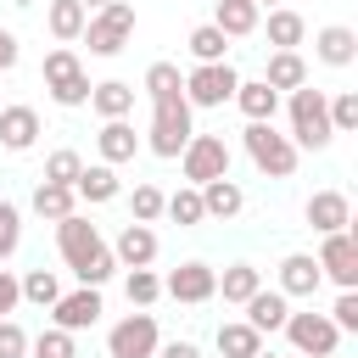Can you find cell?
<instances>
[{
	"label": "cell",
	"instance_id": "6da1fadb",
	"mask_svg": "<svg viewBox=\"0 0 358 358\" xmlns=\"http://www.w3.org/2000/svg\"><path fill=\"white\" fill-rule=\"evenodd\" d=\"M56 252H62V263H67V274H73L78 285H106V280L117 274L112 246L101 241V229H95L84 213L56 218Z\"/></svg>",
	"mask_w": 358,
	"mask_h": 358
},
{
	"label": "cell",
	"instance_id": "7a4b0ae2",
	"mask_svg": "<svg viewBox=\"0 0 358 358\" xmlns=\"http://www.w3.org/2000/svg\"><path fill=\"white\" fill-rule=\"evenodd\" d=\"M324 95H330V90H313V84L285 90V117H291V145H296V151H324V145L336 140L330 112H324Z\"/></svg>",
	"mask_w": 358,
	"mask_h": 358
},
{
	"label": "cell",
	"instance_id": "3957f363",
	"mask_svg": "<svg viewBox=\"0 0 358 358\" xmlns=\"http://www.w3.org/2000/svg\"><path fill=\"white\" fill-rule=\"evenodd\" d=\"M196 106L185 101V95H168V101H151V123H145V151L151 157H162V162H173L179 151H185V140L196 134V117H190Z\"/></svg>",
	"mask_w": 358,
	"mask_h": 358
},
{
	"label": "cell",
	"instance_id": "277c9868",
	"mask_svg": "<svg viewBox=\"0 0 358 358\" xmlns=\"http://www.w3.org/2000/svg\"><path fill=\"white\" fill-rule=\"evenodd\" d=\"M39 78H45V90H50V101H56V106H67V112L90 106V73H84V62H78V50H73V45L45 50Z\"/></svg>",
	"mask_w": 358,
	"mask_h": 358
},
{
	"label": "cell",
	"instance_id": "5b68a950",
	"mask_svg": "<svg viewBox=\"0 0 358 358\" xmlns=\"http://www.w3.org/2000/svg\"><path fill=\"white\" fill-rule=\"evenodd\" d=\"M241 145H246L252 168L268 173V179H291L296 162H302V151L291 145V134H280L274 123H246V129H241Z\"/></svg>",
	"mask_w": 358,
	"mask_h": 358
},
{
	"label": "cell",
	"instance_id": "8992f818",
	"mask_svg": "<svg viewBox=\"0 0 358 358\" xmlns=\"http://www.w3.org/2000/svg\"><path fill=\"white\" fill-rule=\"evenodd\" d=\"M134 0H106L101 11H90V22H84V45H90V56H117L129 39H134Z\"/></svg>",
	"mask_w": 358,
	"mask_h": 358
},
{
	"label": "cell",
	"instance_id": "52a82bcc",
	"mask_svg": "<svg viewBox=\"0 0 358 358\" xmlns=\"http://www.w3.org/2000/svg\"><path fill=\"white\" fill-rule=\"evenodd\" d=\"M229 162H235V151H229V140H224V134H190V140H185V151H179V173H185V185L224 179V173H229Z\"/></svg>",
	"mask_w": 358,
	"mask_h": 358
},
{
	"label": "cell",
	"instance_id": "ba28073f",
	"mask_svg": "<svg viewBox=\"0 0 358 358\" xmlns=\"http://www.w3.org/2000/svg\"><path fill=\"white\" fill-rule=\"evenodd\" d=\"M280 330H285V341H291L296 358H330L341 347V330L330 324V313H313V308L308 313H285Z\"/></svg>",
	"mask_w": 358,
	"mask_h": 358
},
{
	"label": "cell",
	"instance_id": "9c48e42d",
	"mask_svg": "<svg viewBox=\"0 0 358 358\" xmlns=\"http://www.w3.org/2000/svg\"><path fill=\"white\" fill-rule=\"evenodd\" d=\"M319 274L336 285V291H358V235L352 229H336V235H319V252H313Z\"/></svg>",
	"mask_w": 358,
	"mask_h": 358
},
{
	"label": "cell",
	"instance_id": "30bf717a",
	"mask_svg": "<svg viewBox=\"0 0 358 358\" xmlns=\"http://www.w3.org/2000/svg\"><path fill=\"white\" fill-rule=\"evenodd\" d=\"M157 341H162V330H157V313H123L112 330H106V358H157Z\"/></svg>",
	"mask_w": 358,
	"mask_h": 358
},
{
	"label": "cell",
	"instance_id": "8fae6325",
	"mask_svg": "<svg viewBox=\"0 0 358 358\" xmlns=\"http://www.w3.org/2000/svg\"><path fill=\"white\" fill-rule=\"evenodd\" d=\"M235 84H241V73H235L229 62H196V67L185 73V101H190V106H229Z\"/></svg>",
	"mask_w": 358,
	"mask_h": 358
},
{
	"label": "cell",
	"instance_id": "7c38bea8",
	"mask_svg": "<svg viewBox=\"0 0 358 358\" xmlns=\"http://www.w3.org/2000/svg\"><path fill=\"white\" fill-rule=\"evenodd\" d=\"M45 313H50L56 330H73V336H78V330H95V324H101L106 302H101V285H78V291H62Z\"/></svg>",
	"mask_w": 358,
	"mask_h": 358
},
{
	"label": "cell",
	"instance_id": "4fadbf2b",
	"mask_svg": "<svg viewBox=\"0 0 358 358\" xmlns=\"http://www.w3.org/2000/svg\"><path fill=\"white\" fill-rule=\"evenodd\" d=\"M213 285H218V268H213V263H201V257H190V263L168 268L162 296H173L179 308H201V302H213Z\"/></svg>",
	"mask_w": 358,
	"mask_h": 358
},
{
	"label": "cell",
	"instance_id": "5bb4252c",
	"mask_svg": "<svg viewBox=\"0 0 358 358\" xmlns=\"http://www.w3.org/2000/svg\"><path fill=\"white\" fill-rule=\"evenodd\" d=\"M302 218L313 235H336V229H352V201H347V190H313Z\"/></svg>",
	"mask_w": 358,
	"mask_h": 358
},
{
	"label": "cell",
	"instance_id": "9a60e30c",
	"mask_svg": "<svg viewBox=\"0 0 358 358\" xmlns=\"http://www.w3.org/2000/svg\"><path fill=\"white\" fill-rule=\"evenodd\" d=\"M34 145H39V112L22 106V101L0 106V151L22 157V151H34Z\"/></svg>",
	"mask_w": 358,
	"mask_h": 358
},
{
	"label": "cell",
	"instance_id": "2e32d148",
	"mask_svg": "<svg viewBox=\"0 0 358 358\" xmlns=\"http://www.w3.org/2000/svg\"><path fill=\"white\" fill-rule=\"evenodd\" d=\"M112 257H117V268H151L157 263V229L129 218L117 229V241H112Z\"/></svg>",
	"mask_w": 358,
	"mask_h": 358
},
{
	"label": "cell",
	"instance_id": "e0dca14e",
	"mask_svg": "<svg viewBox=\"0 0 358 358\" xmlns=\"http://www.w3.org/2000/svg\"><path fill=\"white\" fill-rule=\"evenodd\" d=\"M319 285H324V274H319V263H313V252H285L280 257V291L296 302H313L319 296Z\"/></svg>",
	"mask_w": 358,
	"mask_h": 358
},
{
	"label": "cell",
	"instance_id": "ac0fdd59",
	"mask_svg": "<svg viewBox=\"0 0 358 358\" xmlns=\"http://www.w3.org/2000/svg\"><path fill=\"white\" fill-rule=\"evenodd\" d=\"M73 190H78V201H90V207H106V201L123 196V179H117L112 162H84L78 179H73Z\"/></svg>",
	"mask_w": 358,
	"mask_h": 358
},
{
	"label": "cell",
	"instance_id": "d6986e66",
	"mask_svg": "<svg viewBox=\"0 0 358 358\" xmlns=\"http://www.w3.org/2000/svg\"><path fill=\"white\" fill-rule=\"evenodd\" d=\"M241 308H246V324H252L257 336H268V330H280V324H285V313H291V296H285L280 285H274V291H268V285H257V291H252Z\"/></svg>",
	"mask_w": 358,
	"mask_h": 358
},
{
	"label": "cell",
	"instance_id": "ffe728a7",
	"mask_svg": "<svg viewBox=\"0 0 358 358\" xmlns=\"http://www.w3.org/2000/svg\"><path fill=\"white\" fill-rule=\"evenodd\" d=\"M313 56H319L324 67H352V62H358V34H352L347 22H324V28L313 34Z\"/></svg>",
	"mask_w": 358,
	"mask_h": 358
},
{
	"label": "cell",
	"instance_id": "44dd1931",
	"mask_svg": "<svg viewBox=\"0 0 358 358\" xmlns=\"http://www.w3.org/2000/svg\"><path fill=\"white\" fill-rule=\"evenodd\" d=\"M95 151H101V162H112V168L134 162V151H140L134 123H129V117H106V123H101V134H95Z\"/></svg>",
	"mask_w": 358,
	"mask_h": 358
},
{
	"label": "cell",
	"instance_id": "7402d4cb",
	"mask_svg": "<svg viewBox=\"0 0 358 358\" xmlns=\"http://www.w3.org/2000/svg\"><path fill=\"white\" fill-rule=\"evenodd\" d=\"M229 101L241 106V117H246V123H274V112H280V90H268L263 78H241Z\"/></svg>",
	"mask_w": 358,
	"mask_h": 358
},
{
	"label": "cell",
	"instance_id": "603a6c76",
	"mask_svg": "<svg viewBox=\"0 0 358 358\" xmlns=\"http://www.w3.org/2000/svg\"><path fill=\"white\" fill-rule=\"evenodd\" d=\"M90 112L106 123V117H134V84H123V78H101V84H90Z\"/></svg>",
	"mask_w": 358,
	"mask_h": 358
},
{
	"label": "cell",
	"instance_id": "cb8c5ba5",
	"mask_svg": "<svg viewBox=\"0 0 358 358\" xmlns=\"http://www.w3.org/2000/svg\"><path fill=\"white\" fill-rule=\"evenodd\" d=\"M257 22H263V6H252V0H218L213 6V28L224 39H246V34H257Z\"/></svg>",
	"mask_w": 358,
	"mask_h": 358
},
{
	"label": "cell",
	"instance_id": "d4e9b609",
	"mask_svg": "<svg viewBox=\"0 0 358 358\" xmlns=\"http://www.w3.org/2000/svg\"><path fill=\"white\" fill-rule=\"evenodd\" d=\"M257 28L268 34V45H274V50H296V45L308 39L302 11H291V6H268V22H257Z\"/></svg>",
	"mask_w": 358,
	"mask_h": 358
},
{
	"label": "cell",
	"instance_id": "484cf974",
	"mask_svg": "<svg viewBox=\"0 0 358 358\" xmlns=\"http://www.w3.org/2000/svg\"><path fill=\"white\" fill-rule=\"evenodd\" d=\"M28 207L39 213V218H67V213H78V190L73 185H56V179H39L34 185V196H28Z\"/></svg>",
	"mask_w": 358,
	"mask_h": 358
},
{
	"label": "cell",
	"instance_id": "4316f807",
	"mask_svg": "<svg viewBox=\"0 0 358 358\" xmlns=\"http://www.w3.org/2000/svg\"><path fill=\"white\" fill-rule=\"evenodd\" d=\"M196 190H201V213H207V218H235V213L246 207V190H241L229 173H224V179H207V185H196Z\"/></svg>",
	"mask_w": 358,
	"mask_h": 358
},
{
	"label": "cell",
	"instance_id": "83f0119b",
	"mask_svg": "<svg viewBox=\"0 0 358 358\" xmlns=\"http://www.w3.org/2000/svg\"><path fill=\"white\" fill-rule=\"evenodd\" d=\"M213 347H218V358H252V352H263V336L246 319H224L213 330Z\"/></svg>",
	"mask_w": 358,
	"mask_h": 358
},
{
	"label": "cell",
	"instance_id": "f1b7e54d",
	"mask_svg": "<svg viewBox=\"0 0 358 358\" xmlns=\"http://www.w3.org/2000/svg\"><path fill=\"white\" fill-rule=\"evenodd\" d=\"M84 22H90V11H84L78 0H50V6H45V28H50L56 45H73V39L84 34Z\"/></svg>",
	"mask_w": 358,
	"mask_h": 358
},
{
	"label": "cell",
	"instance_id": "f546056e",
	"mask_svg": "<svg viewBox=\"0 0 358 358\" xmlns=\"http://www.w3.org/2000/svg\"><path fill=\"white\" fill-rule=\"evenodd\" d=\"M263 84H268V90H296V84H308V62H302V50H268Z\"/></svg>",
	"mask_w": 358,
	"mask_h": 358
},
{
	"label": "cell",
	"instance_id": "4dcf8cb0",
	"mask_svg": "<svg viewBox=\"0 0 358 358\" xmlns=\"http://www.w3.org/2000/svg\"><path fill=\"white\" fill-rule=\"evenodd\" d=\"M162 218H173L179 229L207 224V213H201V190H196V185H179L173 196H162Z\"/></svg>",
	"mask_w": 358,
	"mask_h": 358
},
{
	"label": "cell",
	"instance_id": "1f68e13d",
	"mask_svg": "<svg viewBox=\"0 0 358 358\" xmlns=\"http://www.w3.org/2000/svg\"><path fill=\"white\" fill-rule=\"evenodd\" d=\"M257 285H263V274H257L252 263H229V268L218 274V285H213V296H224V302H235V308H241V302H246V296H252Z\"/></svg>",
	"mask_w": 358,
	"mask_h": 358
},
{
	"label": "cell",
	"instance_id": "d6a6232c",
	"mask_svg": "<svg viewBox=\"0 0 358 358\" xmlns=\"http://www.w3.org/2000/svg\"><path fill=\"white\" fill-rule=\"evenodd\" d=\"M140 90H145L151 101L185 95V73H179V62H151V67H145V78H140Z\"/></svg>",
	"mask_w": 358,
	"mask_h": 358
},
{
	"label": "cell",
	"instance_id": "836d02e7",
	"mask_svg": "<svg viewBox=\"0 0 358 358\" xmlns=\"http://www.w3.org/2000/svg\"><path fill=\"white\" fill-rule=\"evenodd\" d=\"M17 285H22V302H28V308H50V302L62 296L56 268H28V274H17Z\"/></svg>",
	"mask_w": 358,
	"mask_h": 358
},
{
	"label": "cell",
	"instance_id": "e575fe53",
	"mask_svg": "<svg viewBox=\"0 0 358 358\" xmlns=\"http://www.w3.org/2000/svg\"><path fill=\"white\" fill-rule=\"evenodd\" d=\"M28 358H78V336L73 330H39V336H28Z\"/></svg>",
	"mask_w": 358,
	"mask_h": 358
},
{
	"label": "cell",
	"instance_id": "d590c367",
	"mask_svg": "<svg viewBox=\"0 0 358 358\" xmlns=\"http://www.w3.org/2000/svg\"><path fill=\"white\" fill-rule=\"evenodd\" d=\"M185 50H190V62H224V50H229V39L213 28V22H201V28H190V39H185Z\"/></svg>",
	"mask_w": 358,
	"mask_h": 358
},
{
	"label": "cell",
	"instance_id": "8d00e7d4",
	"mask_svg": "<svg viewBox=\"0 0 358 358\" xmlns=\"http://www.w3.org/2000/svg\"><path fill=\"white\" fill-rule=\"evenodd\" d=\"M123 296H129V308H151V302L162 296V274H151V268H129V274H123Z\"/></svg>",
	"mask_w": 358,
	"mask_h": 358
},
{
	"label": "cell",
	"instance_id": "74e56055",
	"mask_svg": "<svg viewBox=\"0 0 358 358\" xmlns=\"http://www.w3.org/2000/svg\"><path fill=\"white\" fill-rule=\"evenodd\" d=\"M324 112H330V129H336V134H352V129H358V90L324 95Z\"/></svg>",
	"mask_w": 358,
	"mask_h": 358
},
{
	"label": "cell",
	"instance_id": "f35d334b",
	"mask_svg": "<svg viewBox=\"0 0 358 358\" xmlns=\"http://www.w3.org/2000/svg\"><path fill=\"white\" fill-rule=\"evenodd\" d=\"M17 246H22V207L0 196V263H11Z\"/></svg>",
	"mask_w": 358,
	"mask_h": 358
},
{
	"label": "cell",
	"instance_id": "ab89813d",
	"mask_svg": "<svg viewBox=\"0 0 358 358\" xmlns=\"http://www.w3.org/2000/svg\"><path fill=\"white\" fill-rule=\"evenodd\" d=\"M78 168H84V157H78L73 145H62V151H50V157H45V173H39V179H56V185H73V179H78Z\"/></svg>",
	"mask_w": 358,
	"mask_h": 358
},
{
	"label": "cell",
	"instance_id": "60d3db41",
	"mask_svg": "<svg viewBox=\"0 0 358 358\" xmlns=\"http://www.w3.org/2000/svg\"><path fill=\"white\" fill-rule=\"evenodd\" d=\"M129 218H134V224H157V218H162V190H157V185H134Z\"/></svg>",
	"mask_w": 358,
	"mask_h": 358
},
{
	"label": "cell",
	"instance_id": "b9f144b4",
	"mask_svg": "<svg viewBox=\"0 0 358 358\" xmlns=\"http://www.w3.org/2000/svg\"><path fill=\"white\" fill-rule=\"evenodd\" d=\"M330 324H336L341 336L358 330V291H336V302H330Z\"/></svg>",
	"mask_w": 358,
	"mask_h": 358
},
{
	"label": "cell",
	"instance_id": "7bdbcfd3",
	"mask_svg": "<svg viewBox=\"0 0 358 358\" xmlns=\"http://www.w3.org/2000/svg\"><path fill=\"white\" fill-rule=\"evenodd\" d=\"M0 358H28V330L17 319H0Z\"/></svg>",
	"mask_w": 358,
	"mask_h": 358
},
{
	"label": "cell",
	"instance_id": "ee69618b",
	"mask_svg": "<svg viewBox=\"0 0 358 358\" xmlns=\"http://www.w3.org/2000/svg\"><path fill=\"white\" fill-rule=\"evenodd\" d=\"M17 308H22V285H17L11 268H0V319H11Z\"/></svg>",
	"mask_w": 358,
	"mask_h": 358
},
{
	"label": "cell",
	"instance_id": "f6af8a7d",
	"mask_svg": "<svg viewBox=\"0 0 358 358\" xmlns=\"http://www.w3.org/2000/svg\"><path fill=\"white\" fill-rule=\"evenodd\" d=\"M22 62V45H17V34L11 28H0V73H11Z\"/></svg>",
	"mask_w": 358,
	"mask_h": 358
},
{
	"label": "cell",
	"instance_id": "bcb514c9",
	"mask_svg": "<svg viewBox=\"0 0 358 358\" xmlns=\"http://www.w3.org/2000/svg\"><path fill=\"white\" fill-rule=\"evenodd\" d=\"M157 358H201L196 341H157Z\"/></svg>",
	"mask_w": 358,
	"mask_h": 358
},
{
	"label": "cell",
	"instance_id": "7dc6e473",
	"mask_svg": "<svg viewBox=\"0 0 358 358\" xmlns=\"http://www.w3.org/2000/svg\"><path fill=\"white\" fill-rule=\"evenodd\" d=\"M78 6H84V11H101V6H106V0H78Z\"/></svg>",
	"mask_w": 358,
	"mask_h": 358
},
{
	"label": "cell",
	"instance_id": "c3c4849f",
	"mask_svg": "<svg viewBox=\"0 0 358 358\" xmlns=\"http://www.w3.org/2000/svg\"><path fill=\"white\" fill-rule=\"evenodd\" d=\"M252 6H285V0H252Z\"/></svg>",
	"mask_w": 358,
	"mask_h": 358
},
{
	"label": "cell",
	"instance_id": "681fc988",
	"mask_svg": "<svg viewBox=\"0 0 358 358\" xmlns=\"http://www.w3.org/2000/svg\"><path fill=\"white\" fill-rule=\"evenodd\" d=\"M252 358H280V352H252Z\"/></svg>",
	"mask_w": 358,
	"mask_h": 358
},
{
	"label": "cell",
	"instance_id": "f907efd6",
	"mask_svg": "<svg viewBox=\"0 0 358 358\" xmlns=\"http://www.w3.org/2000/svg\"><path fill=\"white\" fill-rule=\"evenodd\" d=\"M0 106H6V101H0Z\"/></svg>",
	"mask_w": 358,
	"mask_h": 358
},
{
	"label": "cell",
	"instance_id": "816d5d0a",
	"mask_svg": "<svg viewBox=\"0 0 358 358\" xmlns=\"http://www.w3.org/2000/svg\"><path fill=\"white\" fill-rule=\"evenodd\" d=\"M330 358H336V352H330Z\"/></svg>",
	"mask_w": 358,
	"mask_h": 358
}]
</instances>
